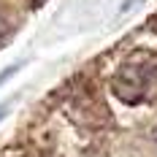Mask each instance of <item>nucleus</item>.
Listing matches in <instances>:
<instances>
[{"label": "nucleus", "instance_id": "39448f33", "mask_svg": "<svg viewBox=\"0 0 157 157\" xmlns=\"http://www.w3.org/2000/svg\"><path fill=\"white\" fill-rule=\"evenodd\" d=\"M155 138H157V136H155Z\"/></svg>", "mask_w": 157, "mask_h": 157}, {"label": "nucleus", "instance_id": "f03ea898", "mask_svg": "<svg viewBox=\"0 0 157 157\" xmlns=\"http://www.w3.org/2000/svg\"><path fill=\"white\" fill-rule=\"evenodd\" d=\"M16 71H19V65H11V68H6V71H3V73H0V87H3V84H6V81H8V76H14Z\"/></svg>", "mask_w": 157, "mask_h": 157}, {"label": "nucleus", "instance_id": "f257e3e1", "mask_svg": "<svg viewBox=\"0 0 157 157\" xmlns=\"http://www.w3.org/2000/svg\"><path fill=\"white\" fill-rule=\"evenodd\" d=\"M111 92L127 106H138L157 92V54L136 52L111 76Z\"/></svg>", "mask_w": 157, "mask_h": 157}, {"label": "nucleus", "instance_id": "20e7f679", "mask_svg": "<svg viewBox=\"0 0 157 157\" xmlns=\"http://www.w3.org/2000/svg\"><path fill=\"white\" fill-rule=\"evenodd\" d=\"M0 117H3V109H0Z\"/></svg>", "mask_w": 157, "mask_h": 157}, {"label": "nucleus", "instance_id": "7ed1b4c3", "mask_svg": "<svg viewBox=\"0 0 157 157\" xmlns=\"http://www.w3.org/2000/svg\"><path fill=\"white\" fill-rule=\"evenodd\" d=\"M6 33H8V19H6V14L0 11V41L6 38Z\"/></svg>", "mask_w": 157, "mask_h": 157}]
</instances>
